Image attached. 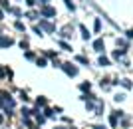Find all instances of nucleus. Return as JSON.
Segmentation results:
<instances>
[{"label":"nucleus","mask_w":133,"mask_h":129,"mask_svg":"<svg viewBox=\"0 0 133 129\" xmlns=\"http://www.w3.org/2000/svg\"><path fill=\"white\" fill-rule=\"evenodd\" d=\"M42 12H44V16H54V14H56V10H54V8H50V6H44Z\"/></svg>","instance_id":"nucleus-1"},{"label":"nucleus","mask_w":133,"mask_h":129,"mask_svg":"<svg viewBox=\"0 0 133 129\" xmlns=\"http://www.w3.org/2000/svg\"><path fill=\"white\" fill-rule=\"evenodd\" d=\"M10 44H12L10 38H2V36H0V46H10Z\"/></svg>","instance_id":"nucleus-2"},{"label":"nucleus","mask_w":133,"mask_h":129,"mask_svg":"<svg viewBox=\"0 0 133 129\" xmlns=\"http://www.w3.org/2000/svg\"><path fill=\"white\" fill-rule=\"evenodd\" d=\"M66 72L70 73V76H76V73H78V70H76V67H70V66H66Z\"/></svg>","instance_id":"nucleus-3"},{"label":"nucleus","mask_w":133,"mask_h":129,"mask_svg":"<svg viewBox=\"0 0 133 129\" xmlns=\"http://www.w3.org/2000/svg\"><path fill=\"white\" fill-rule=\"evenodd\" d=\"M94 46H95V50H101V48H103V40H97Z\"/></svg>","instance_id":"nucleus-4"},{"label":"nucleus","mask_w":133,"mask_h":129,"mask_svg":"<svg viewBox=\"0 0 133 129\" xmlns=\"http://www.w3.org/2000/svg\"><path fill=\"white\" fill-rule=\"evenodd\" d=\"M0 6H2V8H8V0H0Z\"/></svg>","instance_id":"nucleus-5"},{"label":"nucleus","mask_w":133,"mask_h":129,"mask_svg":"<svg viewBox=\"0 0 133 129\" xmlns=\"http://www.w3.org/2000/svg\"><path fill=\"white\" fill-rule=\"evenodd\" d=\"M0 20H2V10H0Z\"/></svg>","instance_id":"nucleus-6"},{"label":"nucleus","mask_w":133,"mask_h":129,"mask_svg":"<svg viewBox=\"0 0 133 129\" xmlns=\"http://www.w3.org/2000/svg\"><path fill=\"white\" fill-rule=\"evenodd\" d=\"M0 123H2V115H0Z\"/></svg>","instance_id":"nucleus-7"},{"label":"nucleus","mask_w":133,"mask_h":129,"mask_svg":"<svg viewBox=\"0 0 133 129\" xmlns=\"http://www.w3.org/2000/svg\"><path fill=\"white\" fill-rule=\"evenodd\" d=\"M58 129H62V127H58Z\"/></svg>","instance_id":"nucleus-8"}]
</instances>
